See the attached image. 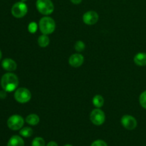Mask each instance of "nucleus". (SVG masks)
Here are the masks:
<instances>
[{
  "label": "nucleus",
  "instance_id": "28",
  "mask_svg": "<svg viewBox=\"0 0 146 146\" xmlns=\"http://www.w3.org/2000/svg\"><path fill=\"white\" fill-rule=\"evenodd\" d=\"M64 146H72L71 145H69V144H66V145H65Z\"/></svg>",
  "mask_w": 146,
  "mask_h": 146
},
{
  "label": "nucleus",
  "instance_id": "22",
  "mask_svg": "<svg viewBox=\"0 0 146 146\" xmlns=\"http://www.w3.org/2000/svg\"><path fill=\"white\" fill-rule=\"evenodd\" d=\"M91 146H108L107 145L105 141H102V140H97L93 142Z\"/></svg>",
  "mask_w": 146,
  "mask_h": 146
},
{
  "label": "nucleus",
  "instance_id": "10",
  "mask_svg": "<svg viewBox=\"0 0 146 146\" xmlns=\"http://www.w3.org/2000/svg\"><path fill=\"white\" fill-rule=\"evenodd\" d=\"M84 57L83 56L82 54H79V53L72 54L68 58L69 64L74 68H78V67L81 66L84 64Z\"/></svg>",
  "mask_w": 146,
  "mask_h": 146
},
{
  "label": "nucleus",
  "instance_id": "20",
  "mask_svg": "<svg viewBox=\"0 0 146 146\" xmlns=\"http://www.w3.org/2000/svg\"><path fill=\"white\" fill-rule=\"evenodd\" d=\"M139 103L143 108L146 109V91H143V92L140 95Z\"/></svg>",
  "mask_w": 146,
  "mask_h": 146
},
{
  "label": "nucleus",
  "instance_id": "13",
  "mask_svg": "<svg viewBox=\"0 0 146 146\" xmlns=\"http://www.w3.org/2000/svg\"><path fill=\"white\" fill-rule=\"evenodd\" d=\"M7 146H24V141L19 135H13L9 141Z\"/></svg>",
  "mask_w": 146,
  "mask_h": 146
},
{
  "label": "nucleus",
  "instance_id": "14",
  "mask_svg": "<svg viewBox=\"0 0 146 146\" xmlns=\"http://www.w3.org/2000/svg\"><path fill=\"white\" fill-rule=\"evenodd\" d=\"M26 122L30 125H36L37 124L39 123L40 118L39 116L36 114L31 113L29 114V115H27V118H26Z\"/></svg>",
  "mask_w": 146,
  "mask_h": 146
},
{
  "label": "nucleus",
  "instance_id": "23",
  "mask_svg": "<svg viewBox=\"0 0 146 146\" xmlns=\"http://www.w3.org/2000/svg\"><path fill=\"white\" fill-rule=\"evenodd\" d=\"M6 92H7V91H5L4 90V91H0V98H5V97H6Z\"/></svg>",
  "mask_w": 146,
  "mask_h": 146
},
{
  "label": "nucleus",
  "instance_id": "19",
  "mask_svg": "<svg viewBox=\"0 0 146 146\" xmlns=\"http://www.w3.org/2000/svg\"><path fill=\"white\" fill-rule=\"evenodd\" d=\"M31 146H45V141L41 137H36L33 140Z\"/></svg>",
  "mask_w": 146,
  "mask_h": 146
},
{
  "label": "nucleus",
  "instance_id": "16",
  "mask_svg": "<svg viewBox=\"0 0 146 146\" xmlns=\"http://www.w3.org/2000/svg\"><path fill=\"white\" fill-rule=\"evenodd\" d=\"M93 104L96 108H100L104 104V98L101 95H96L93 98Z\"/></svg>",
  "mask_w": 146,
  "mask_h": 146
},
{
  "label": "nucleus",
  "instance_id": "7",
  "mask_svg": "<svg viewBox=\"0 0 146 146\" xmlns=\"http://www.w3.org/2000/svg\"><path fill=\"white\" fill-rule=\"evenodd\" d=\"M24 124V120L21 115H13L9 118L7 121V125L12 131H17L21 129Z\"/></svg>",
  "mask_w": 146,
  "mask_h": 146
},
{
  "label": "nucleus",
  "instance_id": "25",
  "mask_svg": "<svg viewBox=\"0 0 146 146\" xmlns=\"http://www.w3.org/2000/svg\"><path fill=\"white\" fill-rule=\"evenodd\" d=\"M46 146H58V144L56 142H54V141H51V142H49L47 144Z\"/></svg>",
  "mask_w": 146,
  "mask_h": 146
},
{
  "label": "nucleus",
  "instance_id": "2",
  "mask_svg": "<svg viewBox=\"0 0 146 146\" xmlns=\"http://www.w3.org/2000/svg\"><path fill=\"white\" fill-rule=\"evenodd\" d=\"M38 27L43 34H51L56 29L55 21L50 17H44L40 19Z\"/></svg>",
  "mask_w": 146,
  "mask_h": 146
},
{
  "label": "nucleus",
  "instance_id": "12",
  "mask_svg": "<svg viewBox=\"0 0 146 146\" xmlns=\"http://www.w3.org/2000/svg\"><path fill=\"white\" fill-rule=\"evenodd\" d=\"M134 63L139 66H146V53L140 52L134 56Z\"/></svg>",
  "mask_w": 146,
  "mask_h": 146
},
{
  "label": "nucleus",
  "instance_id": "24",
  "mask_svg": "<svg viewBox=\"0 0 146 146\" xmlns=\"http://www.w3.org/2000/svg\"><path fill=\"white\" fill-rule=\"evenodd\" d=\"M71 3H73L74 4H81L82 0H71Z\"/></svg>",
  "mask_w": 146,
  "mask_h": 146
},
{
  "label": "nucleus",
  "instance_id": "26",
  "mask_svg": "<svg viewBox=\"0 0 146 146\" xmlns=\"http://www.w3.org/2000/svg\"><path fill=\"white\" fill-rule=\"evenodd\" d=\"M1 56H2V54H1V50H0V60L1 59Z\"/></svg>",
  "mask_w": 146,
  "mask_h": 146
},
{
  "label": "nucleus",
  "instance_id": "3",
  "mask_svg": "<svg viewBox=\"0 0 146 146\" xmlns=\"http://www.w3.org/2000/svg\"><path fill=\"white\" fill-rule=\"evenodd\" d=\"M36 7L38 12L45 16L50 15L54 11V5L51 0H36Z\"/></svg>",
  "mask_w": 146,
  "mask_h": 146
},
{
  "label": "nucleus",
  "instance_id": "11",
  "mask_svg": "<svg viewBox=\"0 0 146 146\" xmlns=\"http://www.w3.org/2000/svg\"><path fill=\"white\" fill-rule=\"evenodd\" d=\"M1 66L7 71H14L17 69V64L15 61L11 58H5L1 63Z\"/></svg>",
  "mask_w": 146,
  "mask_h": 146
},
{
  "label": "nucleus",
  "instance_id": "21",
  "mask_svg": "<svg viewBox=\"0 0 146 146\" xmlns=\"http://www.w3.org/2000/svg\"><path fill=\"white\" fill-rule=\"evenodd\" d=\"M38 29V25L36 22H31L28 26V30L31 34H34Z\"/></svg>",
  "mask_w": 146,
  "mask_h": 146
},
{
  "label": "nucleus",
  "instance_id": "5",
  "mask_svg": "<svg viewBox=\"0 0 146 146\" xmlns=\"http://www.w3.org/2000/svg\"><path fill=\"white\" fill-rule=\"evenodd\" d=\"M28 12V7L25 2L19 1L15 3L11 7V14L15 18H22Z\"/></svg>",
  "mask_w": 146,
  "mask_h": 146
},
{
  "label": "nucleus",
  "instance_id": "15",
  "mask_svg": "<svg viewBox=\"0 0 146 146\" xmlns=\"http://www.w3.org/2000/svg\"><path fill=\"white\" fill-rule=\"evenodd\" d=\"M38 44L39 46L42 47V48H45V47L48 46L49 45L50 43V39L49 37L48 36V35H46V34H42V35L40 36L38 38Z\"/></svg>",
  "mask_w": 146,
  "mask_h": 146
},
{
  "label": "nucleus",
  "instance_id": "1",
  "mask_svg": "<svg viewBox=\"0 0 146 146\" xmlns=\"http://www.w3.org/2000/svg\"><path fill=\"white\" fill-rule=\"evenodd\" d=\"M19 85V78L12 73H7L3 75L1 79V86L3 90L7 92L15 91Z\"/></svg>",
  "mask_w": 146,
  "mask_h": 146
},
{
  "label": "nucleus",
  "instance_id": "8",
  "mask_svg": "<svg viewBox=\"0 0 146 146\" xmlns=\"http://www.w3.org/2000/svg\"><path fill=\"white\" fill-rule=\"evenodd\" d=\"M121 124L127 130L132 131L137 127L136 119L131 115H125L121 118Z\"/></svg>",
  "mask_w": 146,
  "mask_h": 146
},
{
  "label": "nucleus",
  "instance_id": "6",
  "mask_svg": "<svg viewBox=\"0 0 146 146\" xmlns=\"http://www.w3.org/2000/svg\"><path fill=\"white\" fill-rule=\"evenodd\" d=\"M90 120L94 125H101L105 122L106 115L102 110L96 108L91 111L90 114Z\"/></svg>",
  "mask_w": 146,
  "mask_h": 146
},
{
  "label": "nucleus",
  "instance_id": "18",
  "mask_svg": "<svg viewBox=\"0 0 146 146\" xmlns=\"http://www.w3.org/2000/svg\"><path fill=\"white\" fill-rule=\"evenodd\" d=\"M85 43L82 41H77L76 42L75 46H74V48H75L76 51L78 53L82 52V51L85 49Z\"/></svg>",
  "mask_w": 146,
  "mask_h": 146
},
{
  "label": "nucleus",
  "instance_id": "4",
  "mask_svg": "<svg viewBox=\"0 0 146 146\" xmlns=\"http://www.w3.org/2000/svg\"><path fill=\"white\" fill-rule=\"evenodd\" d=\"M14 98L19 104L28 103L31 98V93L27 88H19L14 93Z\"/></svg>",
  "mask_w": 146,
  "mask_h": 146
},
{
  "label": "nucleus",
  "instance_id": "17",
  "mask_svg": "<svg viewBox=\"0 0 146 146\" xmlns=\"http://www.w3.org/2000/svg\"><path fill=\"white\" fill-rule=\"evenodd\" d=\"M33 130L30 127H25L20 130V135L24 138H29L33 135Z\"/></svg>",
  "mask_w": 146,
  "mask_h": 146
},
{
  "label": "nucleus",
  "instance_id": "27",
  "mask_svg": "<svg viewBox=\"0 0 146 146\" xmlns=\"http://www.w3.org/2000/svg\"><path fill=\"white\" fill-rule=\"evenodd\" d=\"M27 0H20V1H22V2H25V1H27Z\"/></svg>",
  "mask_w": 146,
  "mask_h": 146
},
{
  "label": "nucleus",
  "instance_id": "9",
  "mask_svg": "<svg viewBox=\"0 0 146 146\" xmlns=\"http://www.w3.org/2000/svg\"><path fill=\"white\" fill-rule=\"evenodd\" d=\"M98 14L95 11H88L83 15V21L87 25H94L98 21Z\"/></svg>",
  "mask_w": 146,
  "mask_h": 146
}]
</instances>
